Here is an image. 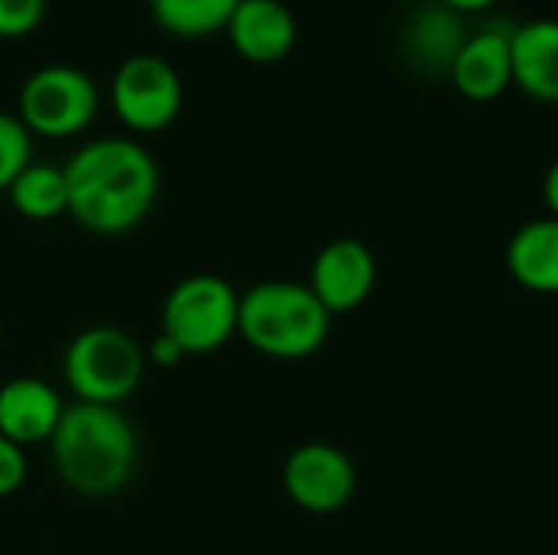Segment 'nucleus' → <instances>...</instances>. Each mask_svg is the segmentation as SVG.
I'll list each match as a JSON object with an SVG mask.
<instances>
[{
  "label": "nucleus",
  "instance_id": "6ab92c4d",
  "mask_svg": "<svg viewBox=\"0 0 558 555\" xmlns=\"http://www.w3.org/2000/svg\"><path fill=\"white\" fill-rule=\"evenodd\" d=\"M49 0H0V36H26L46 16Z\"/></svg>",
  "mask_w": 558,
  "mask_h": 555
},
{
  "label": "nucleus",
  "instance_id": "9b49d317",
  "mask_svg": "<svg viewBox=\"0 0 558 555\" xmlns=\"http://www.w3.org/2000/svg\"><path fill=\"white\" fill-rule=\"evenodd\" d=\"M510 36L513 29L484 26L464 39L448 75L468 101H494L513 85Z\"/></svg>",
  "mask_w": 558,
  "mask_h": 555
},
{
  "label": "nucleus",
  "instance_id": "f03ea898",
  "mask_svg": "<svg viewBox=\"0 0 558 555\" xmlns=\"http://www.w3.org/2000/svg\"><path fill=\"white\" fill-rule=\"evenodd\" d=\"M59 481L78 497H111L137 468V432L121 406L72 402L49 438Z\"/></svg>",
  "mask_w": 558,
  "mask_h": 555
},
{
  "label": "nucleus",
  "instance_id": "f3484780",
  "mask_svg": "<svg viewBox=\"0 0 558 555\" xmlns=\"http://www.w3.org/2000/svg\"><path fill=\"white\" fill-rule=\"evenodd\" d=\"M242 0H147L150 16L173 36H206L226 29Z\"/></svg>",
  "mask_w": 558,
  "mask_h": 555
},
{
  "label": "nucleus",
  "instance_id": "0eeeda50",
  "mask_svg": "<svg viewBox=\"0 0 558 555\" xmlns=\"http://www.w3.org/2000/svg\"><path fill=\"white\" fill-rule=\"evenodd\" d=\"M111 108L121 124L137 134L170 128L183 108L180 72L154 52L128 56L111 79Z\"/></svg>",
  "mask_w": 558,
  "mask_h": 555
},
{
  "label": "nucleus",
  "instance_id": "4be33fe9",
  "mask_svg": "<svg viewBox=\"0 0 558 555\" xmlns=\"http://www.w3.org/2000/svg\"><path fill=\"white\" fill-rule=\"evenodd\" d=\"M441 7H448V10H454V13H461V16H468V13H484V10H490L497 0H438Z\"/></svg>",
  "mask_w": 558,
  "mask_h": 555
},
{
  "label": "nucleus",
  "instance_id": "9d476101",
  "mask_svg": "<svg viewBox=\"0 0 558 555\" xmlns=\"http://www.w3.org/2000/svg\"><path fill=\"white\" fill-rule=\"evenodd\" d=\"M62 412V396L39 376H16L0 386V438L20 448L49 445Z\"/></svg>",
  "mask_w": 558,
  "mask_h": 555
},
{
  "label": "nucleus",
  "instance_id": "2eb2a0df",
  "mask_svg": "<svg viewBox=\"0 0 558 555\" xmlns=\"http://www.w3.org/2000/svg\"><path fill=\"white\" fill-rule=\"evenodd\" d=\"M468 26L461 20V13L448 10V7H422L405 33L409 43V56L422 65V69H435V72H451L454 56L461 52L464 39H468Z\"/></svg>",
  "mask_w": 558,
  "mask_h": 555
},
{
  "label": "nucleus",
  "instance_id": "5701e85b",
  "mask_svg": "<svg viewBox=\"0 0 558 555\" xmlns=\"http://www.w3.org/2000/svg\"><path fill=\"white\" fill-rule=\"evenodd\" d=\"M543 196H546V206H549V213L558 219V160L549 167V173H546V183H543Z\"/></svg>",
  "mask_w": 558,
  "mask_h": 555
},
{
  "label": "nucleus",
  "instance_id": "aec40b11",
  "mask_svg": "<svg viewBox=\"0 0 558 555\" xmlns=\"http://www.w3.org/2000/svg\"><path fill=\"white\" fill-rule=\"evenodd\" d=\"M26 471H29L26 448H20V445L0 438V497L16 494V491L26 484Z\"/></svg>",
  "mask_w": 558,
  "mask_h": 555
},
{
  "label": "nucleus",
  "instance_id": "1a4fd4ad",
  "mask_svg": "<svg viewBox=\"0 0 558 555\" xmlns=\"http://www.w3.org/2000/svg\"><path fill=\"white\" fill-rule=\"evenodd\" d=\"M307 288L330 311V317L350 314L376 288V258L360 239H333L317 252Z\"/></svg>",
  "mask_w": 558,
  "mask_h": 555
},
{
  "label": "nucleus",
  "instance_id": "7ed1b4c3",
  "mask_svg": "<svg viewBox=\"0 0 558 555\" xmlns=\"http://www.w3.org/2000/svg\"><path fill=\"white\" fill-rule=\"evenodd\" d=\"M239 337L271 360H304L327 343L330 311L301 281H258L239 294Z\"/></svg>",
  "mask_w": 558,
  "mask_h": 555
},
{
  "label": "nucleus",
  "instance_id": "20e7f679",
  "mask_svg": "<svg viewBox=\"0 0 558 555\" xmlns=\"http://www.w3.org/2000/svg\"><path fill=\"white\" fill-rule=\"evenodd\" d=\"M147 370V353L121 327H85L62 353V376L75 402L121 406L134 396Z\"/></svg>",
  "mask_w": 558,
  "mask_h": 555
},
{
  "label": "nucleus",
  "instance_id": "4468645a",
  "mask_svg": "<svg viewBox=\"0 0 558 555\" xmlns=\"http://www.w3.org/2000/svg\"><path fill=\"white\" fill-rule=\"evenodd\" d=\"M507 268L517 285L536 294H558V219H533L513 232Z\"/></svg>",
  "mask_w": 558,
  "mask_h": 555
},
{
  "label": "nucleus",
  "instance_id": "423d86ee",
  "mask_svg": "<svg viewBox=\"0 0 558 555\" xmlns=\"http://www.w3.org/2000/svg\"><path fill=\"white\" fill-rule=\"evenodd\" d=\"M16 108V118L26 124L29 134L72 137L92 124L98 111V85L78 65H39L23 79Z\"/></svg>",
  "mask_w": 558,
  "mask_h": 555
},
{
  "label": "nucleus",
  "instance_id": "6e6552de",
  "mask_svg": "<svg viewBox=\"0 0 558 555\" xmlns=\"http://www.w3.org/2000/svg\"><path fill=\"white\" fill-rule=\"evenodd\" d=\"M284 491L307 514H337L356 494L353 461L324 442H311L291 451L284 461Z\"/></svg>",
  "mask_w": 558,
  "mask_h": 555
},
{
  "label": "nucleus",
  "instance_id": "39448f33",
  "mask_svg": "<svg viewBox=\"0 0 558 555\" xmlns=\"http://www.w3.org/2000/svg\"><path fill=\"white\" fill-rule=\"evenodd\" d=\"M160 334L183 357L222 350L239 334V291L219 275H190L177 281L163 301Z\"/></svg>",
  "mask_w": 558,
  "mask_h": 555
},
{
  "label": "nucleus",
  "instance_id": "f8f14e48",
  "mask_svg": "<svg viewBox=\"0 0 558 555\" xmlns=\"http://www.w3.org/2000/svg\"><path fill=\"white\" fill-rule=\"evenodd\" d=\"M232 49L248 62H278L298 43V20L281 0H242L226 26Z\"/></svg>",
  "mask_w": 558,
  "mask_h": 555
},
{
  "label": "nucleus",
  "instance_id": "412c9836",
  "mask_svg": "<svg viewBox=\"0 0 558 555\" xmlns=\"http://www.w3.org/2000/svg\"><path fill=\"white\" fill-rule=\"evenodd\" d=\"M147 360H154L157 366H177L180 360H183V353H180V347L170 340V337H163V334H157L154 337V343H150V350H147Z\"/></svg>",
  "mask_w": 558,
  "mask_h": 555
},
{
  "label": "nucleus",
  "instance_id": "ddd939ff",
  "mask_svg": "<svg viewBox=\"0 0 558 555\" xmlns=\"http://www.w3.org/2000/svg\"><path fill=\"white\" fill-rule=\"evenodd\" d=\"M513 85L533 101L558 105V20L536 16L513 26L510 36Z\"/></svg>",
  "mask_w": 558,
  "mask_h": 555
},
{
  "label": "nucleus",
  "instance_id": "dca6fc26",
  "mask_svg": "<svg viewBox=\"0 0 558 555\" xmlns=\"http://www.w3.org/2000/svg\"><path fill=\"white\" fill-rule=\"evenodd\" d=\"M10 206L33 222H49L59 216H69V186L65 170L52 164H29L13 183H10Z\"/></svg>",
  "mask_w": 558,
  "mask_h": 555
},
{
  "label": "nucleus",
  "instance_id": "a211bd4d",
  "mask_svg": "<svg viewBox=\"0 0 558 555\" xmlns=\"http://www.w3.org/2000/svg\"><path fill=\"white\" fill-rule=\"evenodd\" d=\"M33 164V134L16 114L0 111V193Z\"/></svg>",
  "mask_w": 558,
  "mask_h": 555
},
{
  "label": "nucleus",
  "instance_id": "f257e3e1",
  "mask_svg": "<svg viewBox=\"0 0 558 555\" xmlns=\"http://www.w3.org/2000/svg\"><path fill=\"white\" fill-rule=\"evenodd\" d=\"M62 170L69 216L95 236H124L137 229L160 193L157 160L134 137L88 141Z\"/></svg>",
  "mask_w": 558,
  "mask_h": 555
}]
</instances>
